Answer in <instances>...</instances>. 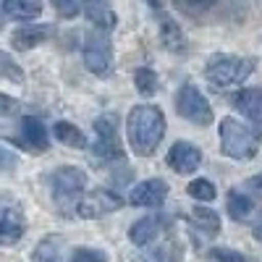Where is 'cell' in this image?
Segmentation results:
<instances>
[{
  "label": "cell",
  "mask_w": 262,
  "mask_h": 262,
  "mask_svg": "<svg viewBox=\"0 0 262 262\" xmlns=\"http://www.w3.org/2000/svg\"><path fill=\"white\" fill-rule=\"evenodd\" d=\"M53 134H55V139H58L60 144H66V147H74V149H84V147H86L84 134H81L74 123H69V121H58L55 128H53Z\"/></svg>",
  "instance_id": "18"
},
{
  "label": "cell",
  "mask_w": 262,
  "mask_h": 262,
  "mask_svg": "<svg viewBox=\"0 0 262 262\" xmlns=\"http://www.w3.org/2000/svg\"><path fill=\"white\" fill-rule=\"evenodd\" d=\"M144 262H163V252H155V254H149Z\"/></svg>",
  "instance_id": "33"
},
{
  "label": "cell",
  "mask_w": 262,
  "mask_h": 262,
  "mask_svg": "<svg viewBox=\"0 0 262 262\" xmlns=\"http://www.w3.org/2000/svg\"><path fill=\"white\" fill-rule=\"evenodd\" d=\"M71 262H107V257L100 249H76L71 254Z\"/></svg>",
  "instance_id": "28"
},
{
  "label": "cell",
  "mask_w": 262,
  "mask_h": 262,
  "mask_svg": "<svg viewBox=\"0 0 262 262\" xmlns=\"http://www.w3.org/2000/svg\"><path fill=\"white\" fill-rule=\"evenodd\" d=\"M0 76L11 79V81H24V71H21V66L8 53H3V50H0Z\"/></svg>",
  "instance_id": "25"
},
{
  "label": "cell",
  "mask_w": 262,
  "mask_h": 262,
  "mask_svg": "<svg viewBox=\"0 0 262 262\" xmlns=\"http://www.w3.org/2000/svg\"><path fill=\"white\" fill-rule=\"evenodd\" d=\"M160 231H163V217L147 215V217H142V221H137L134 226H131L128 238H131L137 247H147V244H152V242L160 236Z\"/></svg>",
  "instance_id": "12"
},
{
  "label": "cell",
  "mask_w": 262,
  "mask_h": 262,
  "mask_svg": "<svg viewBox=\"0 0 262 262\" xmlns=\"http://www.w3.org/2000/svg\"><path fill=\"white\" fill-rule=\"evenodd\" d=\"M134 84H137V90H139L144 97H149V95L158 92V74L152 71V69H137Z\"/></svg>",
  "instance_id": "23"
},
{
  "label": "cell",
  "mask_w": 262,
  "mask_h": 262,
  "mask_svg": "<svg viewBox=\"0 0 262 262\" xmlns=\"http://www.w3.org/2000/svg\"><path fill=\"white\" fill-rule=\"evenodd\" d=\"M27 231V221L21 210L16 207H6L0 210V244L3 247H13Z\"/></svg>",
  "instance_id": "11"
},
{
  "label": "cell",
  "mask_w": 262,
  "mask_h": 262,
  "mask_svg": "<svg viewBox=\"0 0 262 262\" xmlns=\"http://www.w3.org/2000/svg\"><path fill=\"white\" fill-rule=\"evenodd\" d=\"M254 236L262 242V217H259V223H254Z\"/></svg>",
  "instance_id": "34"
},
{
  "label": "cell",
  "mask_w": 262,
  "mask_h": 262,
  "mask_svg": "<svg viewBox=\"0 0 262 262\" xmlns=\"http://www.w3.org/2000/svg\"><path fill=\"white\" fill-rule=\"evenodd\" d=\"M176 111L181 118L196 123V126H210L212 123V107L205 100V95L194 84H184L176 95Z\"/></svg>",
  "instance_id": "5"
},
{
  "label": "cell",
  "mask_w": 262,
  "mask_h": 262,
  "mask_svg": "<svg viewBox=\"0 0 262 262\" xmlns=\"http://www.w3.org/2000/svg\"><path fill=\"white\" fill-rule=\"evenodd\" d=\"M191 217H194V221L200 223L202 228H207L210 233H217V231H221V217H217V212L210 210V207H205V205H196L194 212H191Z\"/></svg>",
  "instance_id": "22"
},
{
  "label": "cell",
  "mask_w": 262,
  "mask_h": 262,
  "mask_svg": "<svg viewBox=\"0 0 262 262\" xmlns=\"http://www.w3.org/2000/svg\"><path fill=\"white\" fill-rule=\"evenodd\" d=\"M221 149H223V155L233 160H252L259 149V139L242 121L226 118L221 123Z\"/></svg>",
  "instance_id": "3"
},
{
  "label": "cell",
  "mask_w": 262,
  "mask_h": 262,
  "mask_svg": "<svg viewBox=\"0 0 262 262\" xmlns=\"http://www.w3.org/2000/svg\"><path fill=\"white\" fill-rule=\"evenodd\" d=\"M16 111H18V102H16L13 97H8V95L0 92V116H13Z\"/></svg>",
  "instance_id": "30"
},
{
  "label": "cell",
  "mask_w": 262,
  "mask_h": 262,
  "mask_svg": "<svg viewBox=\"0 0 262 262\" xmlns=\"http://www.w3.org/2000/svg\"><path fill=\"white\" fill-rule=\"evenodd\" d=\"M86 3H102V0H86Z\"/></svg>",
  "instance_id": "36"
},
{
  "label": "cell",
  "mask_w": 262,
  "mask_h": 262,
  "mask_svg": "<svg viewBox=\"0 0 262 262\" xmlns=\"http://www.w3.org/2000/svg\"><path fill=\"white\" fill-rule=\"evenodd\" d=\"M121 205H123V200L116 191H111V189H95L90 194H84L81 200L76 202V212L81 217H90V221H92V217H102V215L116 212Z\"/></svg>",
  "instance_id": "7"
},
{
  "label": "cell",
  "mask_w": 262,
  "mask_h": 262,
  "mask_svg": "<svg viewBox=\"0 0 262 262\" xmlns=\"http://www.w3.org/2000/svg\"><path fill=\"white\" fill-rule=\"evenodd\" d=\"M254 60L252 58H236V55H217L207 63L205 76L210 79V84L221 86V90H228V86H238L244 84L252 71H254Z\"/></svg>",
  "instance_id": "2"
},
{
  "label": "cell",
  "mask_w": 262,
  "mask_h": 262,
  "mask_svg": "<svg viewBox=\"0 0 262 262\" xmlns=\"http://www.w3.org/2000/svg\"><path fill=\"white\" fill-rule=\"evenodd\" d=\"M21 131H24V139L29 142V147H34V149H48V144H50L48 128H45V123H42L39 118L27 116L24 121H21Z\"/></svg>",
  "instance_id": "15"
},
{
  "label": "cell",
  "mask_w": 262,
  "mask_h": 262,
  "mask_svg": "<svg viewBox=\"0 0 262 262\" xmlns=\"http://www.w3.org/2000/svg\"><path fill=\"white\" fill-rule=\"evenodd\" d=\"M160 42H163V48L170 50V53H184L186 39H184L181 27L173 18H163V24H160Z\"/></svg>",
  "instance_id": "17"
},
{
  "label": "cell",
  "mask_w": 262,
  "mask_h": 262,
  "mask_svg": "<svg viewBox=\"0 0 262 262\" xmlns=\"http://www.w3.org/2000/svg\"><path fill=\"white\" fill-rule=\"evenodd\" d=\"M149 6H152V8H160V6H163V0H149Z\"/></svg>",
  "instance_id": "35"
},
{
  "label": "cell",
  "mask_w": 262,
  "mask_h": 262,
  "mask_svg": "<svg viewBox=\"0 0 262 262\" xmlns=\"http://www.w3.org/2000/svg\"><path fill=\"white\" fill-rule=\"evenodd\" d=\"M86 176L84 170L74 168V165H63L53 173V194H55V202L60 205H74L79 202V194L84 191Z\"/></svg>",
  "instance_id": "6"
},
{
  "label": "cell",
  "mask_w": 262,
  "mask_h": 262,
  "mask_svg": "<svg viewBox=\"0 0 262 262\" xmlns=\"http://www.w3.org/2000/svg\"><path fill=\"white\" fill-rule=\"evenodd\" d=\"M210 257L217 259V262H247V257H242V254L233 252V249H212Z\"/></svg>",
  "instance_id": "29"
},
{
  "label": "cell",
  "mask_w": 262,
  "mask_h": 262,
  "mask_svg": "<svg viewBox=\"0 0 262 262\" xmlns=\"http://www.w3.org/2000/svg\"><path fill=\"white\" fill-rule=\"evenodd\" d=\"M50 3L55 6V11H58V16H63V18H74V16H79V0H50Z\"/></svg>",
  "instance_id": "27"
},
{
  "label": "cell",
  "mask_w": 262,
  "mask_h": 262,
  "mask_svg": "<svg viewBox=\"0 0 262 262\" xmlns=\"http://www.w3.org/2000/svg\"><path fill=\"white\" fill-rule=\"evenodd\" d=\"M252 186H254V189H257V191L262 194V173H257V176L252 179Z\"/></svg>",
  "instance_id": "32"
},
{
  "label": "cell",
  "mask_w": 262,
  "mask_h": 262,
  "mask_svg": "<svg viewBox=\"0 0 262 262\" xmlns=\"http://www.w3.org/2000/svg\"><path fill=\"white\" fill-rule=\"evenodd\" d=\"M189 196H194V200H200V202H212L215 200V186L212 181L207 179H196L189 184Z\"/></svg>",
  "instance_id": "26"
},
{
  "label": "cell",
  "mask_w": 262,
  "mask_h": 262,
  "mask_svg": "<svg viewBox=\"0 0 262 262\" xmlns=\"http://www.w3.org/2000/svg\"><path fill=\"white\" fill-rule=\"evenodd\" d=\"M34 262H66L60 238H55V236L42 238V244H37V249H34Z\"/></svg>",
  "instance_id": "19"
},
{
  "label": "cell",
  "mask_w": 262,
  "mask_h": 262,
  "mask_svg": "<svg viewBox=\"0 0 262 262\" xmlns=\"http://www.w3.org/2000/svg\"><path fill=\"white\" fill-rule=\"evenodd\" d=\"M97 131V144H95V155L102 160H123V149L118 142V126L113 116H100L95 121Z\"/></svg>",
  "instance_id": "8"
},
{
  "label": "cell",
  "mask_w": 262,
  "mask_h": 262,
  "mask_svg": "<svg viewBox=\"0 0 262 262\" xmlns=\"http://www.w3.org/2000/svg\"><path fill=\"white\" fill-rule=\"evenodd\" d=\"M50 32H53V29H50L48 24H39V27H21V29L13 32L11 45H13L16 50H32V48L42 45V42L50 37Z\"/></svg>",
  "instance_id": "14"
},
{
  "label": "cell",
  "mask_w": 262,
  "mask_h": 262,
  "mask_svg": "<svg viewBox=\"0 0 262 262\" xmlns=\"http://www.w3.org/2000/svg\"><path fill=\"white\" fill-rule=\"evenodd\" d=\"M215 3L217 0H173V6H176L181 13H186V16H200V13L210 11Z\"/></svg>",
  "instance_id": "24"
},
{
  "label": "cell",
  "mask_w": 262,
  "mask_h": 262,
  "mask_svg": "<svg viewBox=\"0 0 262 262\" xmlns=\"http://www.w3.org/2000/svg\"><path fill=\"white\" fill-rule=\"evenodd\" d=\"M168 165L176 173H194L202 165V152L189 142H176L168 149Z\"/></svg>",
  "instance_id": "10"
},
{
  "label": "cell",
  "mask_w": 262,
  "mask_h": 262,
  "mask_svg": "<svg viewBox=\"0 0 262 262\" xmlns=\"http://www.w3.org/2000/svg\"><path fill=\"white\" fill-rule=\"evenodd\" d=\"M252 210H254V202L247 194H242V191L228 194V215L233 217V221H247V217L252 215Z\"/></svg>",
  "instance_id": "20"
},
{
  "label": "cell",
  "mask_w": 262,
  "mask_h": 262,
  "mask_svg": "<svg viewBox=\"0 0 262 262\" xmlns=\"http://www.w3.org/2000/svg\"><path fill=\"white\" fill-rule=\"evenodd\" d=\"M165 196H168V184L160 179H149L131 189L128 202L134 207H158V205H163Z\"/></svg>",
  "instance_id": "9"
},
{
  "label": "cell",
  "mask_w": 262,
  "mask_h": 262,
  "mask_svg": "<svg viewBox=\"0 0 262 262\" xmlns=\"http://www.w3.org/2000/svg\"><path fill=\"white\" fill-rule=\"evenodd\" d=\"M165 134V116L155 105H137L126 118V137L134 155L149 158Z\"/></svg>",
  "instance_id": "1"
},
{
  "label": "cell",
  "mask_w": 262,
  "mask_h": 262,
  "mask_svg": "<svg viewBox=\"0 0 262 262\" xmlns=\"http://www.w3.org/2000/svg\"><path fill=\"white\" fill-rule=\"evenodd\" d=\"M13 165H16V158L11 155L8 149H3V147H0V168H3V170H11Z\"/></svg>",
  "instance_id": "31"
},
{
  "label": "cell",
  "mask_w": 262,
  "mask_h": 262,
  "mask_svg": "<svg viewBox=\"0 0 262 262\" xmlns=\"http://www.w3.org/2000/svg\"><path fill=\"white\" fill-rule=\"evenodd\" d=\"M84 66L97 76H107L113 69V48L105 29H92L84 37Z\"/></svg>",
  "instance_id": "4"
},
{
  "label": "cell",
  "mask_w": 262,
  "mask_h": 262,
  "mask_svg": "<svg viewBox=\"0 0 262 262\" xmlns=\"http://www.w3.org/2000/svg\"><path fill=\"white\" fill-rule=\"evenodd\" d=\"M3 11L11 18L29 21L42 13V0H3Z\"/></svg>",
  "instance_id": "16"
},
{
  "label": "cell",
  "mask_w": 262,
  "mask_h": 262,
  "mask_svg": "<svg viewBox=\"0 0 262 262\" xmlns=\"http://www.w3.org/2000/svg\"><path fill=\"white\" fill-rule=\"evenodd\" d=\"M86 13H90V18L95 21L100 29H111L116 24V16H113L111 8L105 6V0H102V3H90V6H86Z\"/></svg>",
  "instance_id": "21"
},
{
  "label": "cell",
  "mask_w": 262,
  "mask_h": 262,
  "mask_svg": "<svg viewBox=\"0 0 262 262\" xmlns=\"http://www.w3.org/2000/svg\"><path fill=\"white\" fill-rule=\"evenodd\" d=\"M236 111L262 128V90H242L233 97Z\"/></svg>",
  "instance_id": "13"
}]
</instances>
